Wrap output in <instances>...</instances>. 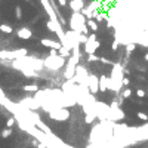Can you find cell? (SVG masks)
<instances>
[{"label":"cell","mask_w":148,"mask_h":148,"mask_svg":"<svg viewBox=\"0 0 148 148\" xmlns=\"http://www.w3.org/2000/svg\"><path fill=\"white\" fill-rule=\"evenodd\" d=\"M13 125H15V119H13V117L7 119V121H6V127H9V129H11V127H12Z\"/></svg>","instance_id":"cell-23"},{"label":"cell","mask_w":148,"mask_h":148,"mask_svg":"<svg viewBox=\"0 0 148 148\" xmlns=\"http://www.w3.org/2000/svg\"><path fill=\"white\" fill-rule=\"evenodd\" d=\"M144 58H145V59L148 61V54H145V56H144Z\"/></svg>","instance_id":"cell-30"},{"label":"cell","mask_w":148,"mask_h":148,"mask_svg":"<svg viewBox=\"0 0 148 148\" xmlns=\"http://www.w3.org/2000/svg\"><path fill=\"white\" fill-rule=\"evenodd\" d=\"M73 2L76 3V6H77V9H79V12H82V9L84 7V2H83V0H73Z\"/></svg>","instance_id":"cell-18"},{"label":"cell","mask_w":148,"mask_h":148,"mask_svg":"<svg viewBox=\"0 0 148 148\" xmlns=\"http://www.w3.org/2000/svg\"><path fill=\"white\" fill-rule=\"evenodd\" d=\"M70 27L74 33H82V34H89L88 25H86V18L82 12H73L71 19H70Z\"/></svg>","instance_id":"cell-2"},{"label":"cell","mask_w":148,"mask_h":148,"mask_svg":"<svg viewBox=\"0 0 148 148\" xmlns=\"http://www.w3.org/2000/svg\"><path fill=\"white\" fill-rule=\"evenodd\" d=\"M37 148H48V147H46L45 144H42V142H39V144H37Z\"/></svg>","instance_id":"cell-29"},{"label":"cell","mask_w":148,"mask_h":148,"mask_svg":"<svg viewBox=\"0 0 148 148\" xmlns=\"http://www.w3.org/2000/svg\"><path fill=\"white\" fill-rule=\"evenodd\" d=\"M130 95H132V90L126 88L123 92H121V98H123V99H126V98H130Z\"/></svg>","instance_id":"cell-19"},{"label":"cell","mask_w":148,"mask_h":148,"mask_svg":"<svg viewBox=\"0 0 148 148\" xmlns=\"http://www.w3.org/2000/svg\"><path fill=\"white\" fill-rule=\"evenodd\" d=\"M0 31H3V33H6V34H11V33L13 31V28L11 27L9 24H2V25H0Z\"/></svg>","instance_id":"cell-15"},{"label":"cell","mask_w":148,"mask_h":148,"mask_svg":"<svg viewBox=\"0 0 148 148\" xmlns=\"http://www.w3.org/2000/svg\"><path fill=\"white\" fill-rule=\"evenodd\" d=\"M22 89L25 92H37L39 90V86L37 84H27V86H24Z\"/></svg>","instance_id":"cell-16"},{"label":"cell","mask_w":148,"mask_h":148,"mask_svg":"<svg viewBox=\"0 0 148 148\" xmlns=\"http://www.w3.org/2000/svg\"><path fill=\"white\" fill-rule=\"evenodd\" d=\"M119 43H120V42H119L117 39H116L114 42H113V45H111V48H113V50H117V48H119Z\"/></svg>","instance_id":"cell-26"},{"label":"cell","mask_w":148,"mask_h":148,"mask_svg":"<svg viewBox=\"0 0 148 148\" xmlns=\"http://www.w3.org/2000/svg\"><path fill=\"white\" fill-rule=\"evenodd\" d=\"M129 84V79L127 77H123V86H127Z\"/></svg>","instance_id":"cell-28"},{"label":"cell","mask_w":148,"mask_h":148,"mask_svg":"<svg viewBox=\"0 0 148 148\" xmlns=\"http://www.w3.org/2000/svg\"><path fill=\"white\" fill-rule=\"evenodd\" d=\"M88 61L95 62V61H99V56H96V55H88Z\"/></svg>","instance_id":"cell-25"},{"label":"cell","mask_w":148,"mask_h":148,"mask_svg":"<svg viewBox=\"0 0 148 148\" xmlns=\"http://www.w3.org/2000/svg\"><path fill=\"white\" fill-rule=\"evenodd\" d=\"M43 65L50 71H58L59 68H62L65 65V58L59 55H49L46 59H43Z\"/></svg>","instance_id":"cell-3"},{"label":"cell","mask_w":148,"mask_h":148,"mask_svg":"<svg viewBox=\"0 0 148 148\" xmlns=\"http://www.w3.org/2000/svg\"><path fill=\"white\" fill-rule=\"evenodd\" d=\"M15 16H16V19H21L22 18V9H21V6H16L15 7Z\"/></svg>","instance_id":"cell-17"},{"label":"cell","mask_w":148,"mask_h":148,"mask_svg":"<svg viewBox=\"0 0 148 148\" xmlns=\"http://www.w3.org/2000/svg\"><path fill=\"white\" fill-rule=\"evenodd\" d=\"M58 3H59V6L65 7V6H67V0H58Z\"/></svg>","instance_id":"cell-27"},{"label":"cell","mask_w":148,"mask_h":148,"mask_svg":"<svg viewBox=\"0 0 148 148\" xmlns=\"http://www.w3.org/2000/svg\"><path fill=\"white\" fill-rule=\"evenodd\" d=\"M58 55L62 56V58H70V56H71V50H68V49H65V48L62 46V48L58 50Z\"/></svg>","instance_id":"cell-13"},{"label":"cell","mask_w":148,"mask_h":148,"mask_svg":"<svg viewBox=\"0 0 148 148\" xmlns=\"http://www.w3.org/2000/svg\"><path fill=\"white\" fill-rule=\"evenodd\" d=\"M136 95H138L139 98H144L145 96V90L144 89H136Z\"/></svg>","instance_id":"cell-24"},{"label":"cell","mask_w":148,"mask_h":148,"mask_svg":"<svg viewBox=\"0 0 148 148\" xmlns=\"http://www.w3.org/2000/svg\"><path fill=\"white\" fill-rule=\"evenodd\" d=\"M48 113H49V117L52 120H56V121H65V120L70 119V116H71L68 108H52Z\"/></svg>","instance_id":"cell-6"},{"label":"cell","mask_w":148,"mask_h":148,"mask_svg":"<svg viewBox=\"0 0 148 148\" xmlns=\"http://www.w3.org/2000/svg\"><path fill=\"white\" fill-rule=\"evenodd\" d=\"M123 67L120 64H113V70H111V77L108 79V89L113 92H120L123 88Z\"/></svg>","instance_id":"cell-1"},{"label":"cell","mask_w":148,"mask_h":148,"mask_svg":"<svg viewBox=\"0 0 148 148\" xmlns=\"http://www.w3.org/2000/svg\"><path fill=\"white\" fill-rule=\"evenodd\" d=\"M18 37L22 40H30L33 37V31L30 28H19L18 30Z\"/></svg>","instance_id":"cell-9"},{"label":"cell","mask_w":148,"mask_h":148,"mask_svg":"<svg viewBox=\"0 0 148 148\" xmlns=\"http://www.w3.org/2000/svg\"><path fill=\"white\" fill-rule=\"evenodd\" d=\"M98 82H99L98 77L95 76V74H92V73H89V76H88V89H89V92H90L92 95H96V93L99 92Z\"/></svg>","instance_id":"cell-7"},{"label":"cell","mask_w":148,"mask_h":148,"mask_svg":"<svg viewBox=\"0 0 148 148\" xmlns=\"http://www.w3.org/2000/svg\"><path fill=\"white\" fill-rule=\"evenodd\" d=\"M42 46L45 48H49V49H55V50H59L61 48H62V45H61L59 40H52V39H42Z\"/></svg>","instance_id":"cell-8"},{"label":"cell","mask_w":148,"mask_h":148,"mask_svg":"<svg viewBox=\"0 0 148 148\" xmlns=\"http://www.w3.org/2000/svg\"><path fill=\"white\" fill-rule=\"evenodd\" d=\"M84 54H88V55H95V52L98 50V48L101 46V43L98 42V39H96V34L95 33H92V34H89L88 36V40H86V43H84Z\"/></svg>","instance_id":"cell-5"},{"label":"cell","mask_w":148,"mask_h":148,"mask_svg":"<svg viewBox=\"0 0 148 148\" xmlns=\"http://www.w3.org/2000/svg\"><path fill=\"white\" fill-rule=\"evenodd\" d=\"M79 61H80V58H79V56H74V55H71V56L68 58L67 64H65V71H64L65 80H71L73 77H74V74H76V67L79 65Z\"/></svg>","instance_id":"cell-4"},{"label":"cell","mask_w":148,"mask_h":148,"mask_svg":"<svg viewBox=\"0 0 148 148\" xmlns=\"http://www.w3.org/2000/svg\"><path fill=\"white\" fill-rule=\"evenodd\" d=\"M98 86H99V92H107V90H108V77L102 74V76L99 77Z\"/></svg>","instance_id":"cell-10"},{"label":"cell","mask_w":148,"mask_h":148,"mask_svg":"<svg viewBox=\"0 0 148 148\" xmlns=\"http://www.w3.org/2000/svg\"><path fill=\"white\" fill-rule=\"evenodd\" d=\"M96 119V113H88L86 114V119H84V121L88 125H90V123H93V120Z\"/></svg>","instance_id":"cell-14"},{"label":"cell","mask_w":148,"mask_h":148,"mask_svg":"<svg viewBox=\"0 0 148 148\" xmlns=\"http://www.w3.org/2000/svg\"><path fill=\"white\" fill-rule=\"evenodd\" d=\"M86 25H88V28H90L93 33L98 31V22L95 19H86Z\"/></svg>","instance_id":"cell-12"},{"label":"cell","mask_w":148,"mask_h":148,"mask_svg":"<svg viewBox=\"0 0 148 148\" xmlns=\"http://www.w3.org/2000/svg\"><path fill=\"white\" fill-rule=\"evenodd\" d=\"M136 117H138L139 120H144V121H147V120H148V114H145V113H142V111L136 113Z\"/></svg>","instance_id":"cell-20"},{"label":"cell","mask_w":148,"mask_h":148,"mask_svg":"<svg viewBox=\"0 0 148 148\" xmlns=\"http://www.w3.org/2000/svg\"><path fill=\"white\" fill-rule=\"evenodd\" d=\"M21 73H22L25 77H31V79H36V77L39 76V73H37V71H34L33 68H28V67H27V68H22V70H21Z\"/></svg>","instance_id":"cell-11"},{"label":"cell","mask_w":148,"mask_h":148,"mask_svg":"<svg viewBox=\"0 0 148 148\" xmlns=\"http://www.w3.org/2000/svg\"><path fill=\"white\" fill-rule=\"evenodd\" d=\"M11 135H12V129H9V127L5 129L3 132H2V138H5V139H6V138H9Z\"/></svg>","instance_id":"cell-21"},{"label":"cell","mask_w":148,"mask_h":148,"mask_svg":"<svg viewBox=\"0 0 148 148\" xmlns=\"http://www.w3.org/2000/svg\"><path fill=\"white\" fill-rule=\"evenodd\" d=\"M25 2H30V0H25Z\"/></svg>","instance_id":"cell-31"},{"label":"cell","mask_w":148,"mask_h":148,"mask_svg":"<svg viewBox=\"0 0 148 148\" xmlns=\"http://www.w3.org/2000/svg\"><path fill=\"white\" fill-rule=\"evenodd\" d=\"M135 48H136V43H135V42H130V43H127V46H126V49H127V52H129V54H130V52H132Z\"/></svg>","instance_id":"cell-22"}]
</instances>
